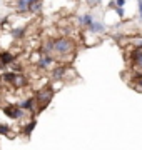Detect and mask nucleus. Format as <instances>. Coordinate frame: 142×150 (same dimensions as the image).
Here are the masks:
<instances>
[{"instance_id":"obj_11","label":"nucleus","mask_w":142,"mask_h":150,"mask_svg":"<svg viewBox=\"0 0 142 150\" xmlns=\"http://www.w3.org/2000/svg\"><path fill=\"white\" fill-rule=\"evenodd\" d=\"M40 52H42V55L44 54H50V52H54V40H49V42L45 43L44 47L40 48Z\"/></svg>"},{"instance_id":"obj_5","label":"nucleus","mask_w":142,"mask_h":150,"mask_svg":"<svg viewBox=\"0 0 142 150\" xmlns=\"http://www.w3.org/2000/svg\"><path fill=\"white\" fill-rule=\"evenodd\" d=\"M89 28H90V32H92V33H102V32H105V25L102 23V22H92V23L89 25Z\"/></svg>"},{"instance_id":"obj_14","label":"nucleus","mask_w":142,"mask_h":150,"mask_svg":"<svg viewBox=\"0 0 142 150\" xmlns=\"http://www.w3.org/2000/svg\"><path fill=\"white\" fill-rule=\"evenodd\" d=\"M23 33H25V27H18V28H13V30H12V35L15 38L23 37Z\"/></svg>"},{"instance_id":"obj_16","label":"nucleus","mask_w":142,"mask_h":150,"mask_svg":"<svg viewBox=\"0 0 142 150\" xmlns=\"http://www.w3.org/2000/svg\"><path fill=\"white\" fill-rule=\"evenodd\" d=\"M15 75L17 74H12V72H7V74L2 75V79L5 82H10V83H13V80H15Z\"/></svg>"},{"instance_id":"obj_19","label":"nucleus","mask_w":142,"mask_h":150,"mask_svg":"<svg viewBox=\"0 0 142 150\" xmlns=\"http://www.w3.org/2000/svg\"><path fill=\"white\" fill-rule=\"evenodd\" d=\"M115 12H117V15H119V17H124V13H126L122 7H117V5H115Z\"/></svg>"},{"instance_id":"obj_10","label":"nucleus","mask_w":142,"mask_h":150,"mask_svg":"<svg viewBox=\"0 0 142 150\" xmlns=\"http://www.w3.org/2000/svg\"><path fill=\"white\" fill-rule=\"evenodd\" d=\"M67 72V67H57V69H54V72H52V77H54L55 80H60L62 77H64V74Z\"/></svg>"},{"instance_id":"obj_3","label":"nucleus","mask_w":142,"mask_h":150,"mask_svg":"<svg viewBox=\"0 0 142 150\" xmlns=\"http://www.w3.org/2000/svg\"><path fill=\"white\" fill-rule=\"evenodd\" d=\"M4 112H5L10 118H20V117L23 115L22 108L18 107V105H17V107H15V105H9V107L4 108Z\"/></svg>"},{"instance_id":"obj_1","label":"nucleus","mask_w":142,"mask_h":150,"mask_svg":"<svg viewBox=\"0 0 142 150\" xmlns=\"http://www.w3.org/2000/svg\"><path fill=\"white\" fill-rule=\"evenodd\" d=\"M74 48V43L69 38H55L54 40V52L57 54H69Z\"/></svg>"},{"instance_id":"obj_20","label":"nucleus","mask_w":142,"mask_h":150,"mask_svg":"<svg viewBox=\"0 0 142 150\" xmlns=\"http://www.w3.org/2000/svg\"><path fill=\"white\" fill-rule=\"evenodd\" d=\"M115 5L117 7H124L126 5V0H115Z\"/></svg>"},{"instance_id":"obj_7","label":"nucleus","mask_w":142,"mask_h":150,"mask_svg":"<svg viewBox=\"0 0 142 150\" xmlns=\"http://www.w3.org/2000/svg\"><path fill=\"white\" fill-rule=\"evenodd\" d=\"M92 22H94V15H92V13H85V15L79 17V23L84 25V27H89Z\"/></svg>"},{"instance_id":"obj_23","label":"nucleus","mask_w":142,"mask_h":150,"mask_svg":"<svg viewBox=\"0 0 142 150\" xmlns=\"http://www.w3.org/2000/svg\"><path fill=\"white\" fill-rule=\"evenodd\" d=\"M136 48H142V40H136Z\"/></svg>"},{"instance_id":"obj_17","label":"nucleus","mask_w":142,"mask_h":150,"mask_svg":"<svg viewBox=\"0 0 142 150\" xmlns=\"http://www.w3.org/2000/svg\"><path fill=\"white\" fill-rule=\"evenodd\" d=\"M13 83H15L17 87H20L25 83V79H23V75H15V80H13Z\"/></svg>"},{"instance_id":"obj_6","label":"nucleus","mask_w":142,"mask_h":150,"mask_svg":"<svg viewBox=\"0 0 142 150\" xmlns=\"http://www.w3.org/2000/svg\"><path fill=\"white\" fill-rule=\"evenodd\" d=\"M52 62H54V59L50 57V54H44V57L38 60V67L40 69H47V67L52 65Z\"/></svg>"},{"instance_id":"obj_4","label":"nucleus","mask_w":142,"mask_h":150,"mask_svg":"<svg viewBox=\"0 0 142 150\" xmlns=\"http://www.w3.org/2000/svg\"><path fill=\"white\" fill-rule=\"evenodd\" d=\"M132 60H134V64H136V67H139V69H142V48H136L134 52H132Z\"/></svg>"},{"instance_id":"obj_13","label":"nucleus","mask_w":142,"mask_h":150,"mask_svg":"<svg viewBox=\"0 0 142 150\" xmlns=\"http://www.w3.org/2000/svg\"><path fill=\"white\" fill-rule=\"evenodd\" d=\"M28 10H30V12H35V13H38V12L42 10V0H38V2L32 4V5L28 7Z\"/></svg>"},{"instance_id":"obj_12","label":"nucleus","mask_w":142,"mask_h":150,"mask_svg":"<svg viewBox=\"0 0 142 150\" xmlns=\"http://www.w3.org/2000/svg\"><path fill=\"white\" fill-rule=\"evenodd\" d=\"M17 10L18 12H27L28 10V2L27 0H17Z\"/></svg>"},{"instance_id":"obj_8","label":"nucleus","mask_w":142,"mask_h":150,"mask_svg":"<svg viewBox=\"0 0 142 150\" xmlns=\"http://www.w3.org/2000/svg\"><path fill=\"white\" fill-rule=\"evenodd\" d=\"M18 107L22 108V110H33V107H35V98L23 100L22 103H18Z\"/></svg>"},{"instance_id":"obj_24","label":"nucleus","mask_w":142,"mask_h":150,"mask_svg":"<svg viewBox=\"0 0 142 150\" xmlns=\"http://www.w3.org/2000/svg\"><path fill=\"white\" fill-rule=\"evenodd\" d=\"M97 2H99V0H87L89 5H94V4H97Z\"/></svg>"},{"instance_id":"obj_9","label":"nucleus","mask_w":142,"mask_h":150,"mask_svg":"<svg viewBox=\"0 0 142 150\" xmlns=\"http://www.w3.org/2000/svg\"><path fill=\"white\" fill-rule=\"evenodd\" d=\"M0 62H4V64H12V62H15V57L10 54V52H2L0 54Z\"/></svg>"},{"instance_id":"obj_15","label":"nucleus","mask_w":142,"mask_h":150,"mask_svg":"<svg viewBox=\"0 0 142 150\" xmlns=\"http://www.w3.org/2000/svg\"><path fill=\"white\" fill-rule=\"evenodd\" d=\"M35 125H37V120L33 118L32 122H30V123H28V125H27V127H25V135H27V137H28V135H30V134H32V130L35 129Z\"/></svg>"},{"instance_id":"obj_21","label":"nucleus","mask_w":142,"mask_h":150,"mask_svg":"<svg viewBox=\"0 0 142 150\" xmlns=\"http://www.w3.org/2000/svg\"><path fill=\"white\" fill-rule=\"evenodd\" d=\"M139 17H141V20H142V0H139Z\"/></svg>"},{"instance_id":"obj_18","label":"nucleus","mask_w":142,"mask_h":150,"mask_svg":"<svg viewBox=\"0 0 142 150\" xmlns=\"http://www.w3.org/2000/svg\"><path fill=\"white\" fill-rule=\"evenodd\" d=\"M0 135H10L9 125H0Z\"/></svg>"},{"instance_id":"obj_2","label":"nucleus","mask_w":142,"mask_h":150,"mask_svg":"<svg viewBox=\"0 0 142 150\" xmlns=\"http://www.w3.org/2000/svg\"><path fill=\"white\" fill-rule=\"evenodd\" d=\"M52 95H54V90L50 88V87H47V88H44L42 92H38V95H37V100L40 103L44 102V105H42V108H45L47 105H49V102L52 100Z\"/></svg>"},{"instance_id":"obj_22","label":"nucleus","mask_w":142,"mask_h":150,"mask_svg":"<svg viewBox=\"0 0 142 150\" xmlns=\"http://www.w3.org/2000/svg\"><path fill=\"white\" fill-rule=\"evenodd\" d=\"M136 83H137V85H139V87H142V75H139V77H137Z\"/></svg>"}]
</instances>
